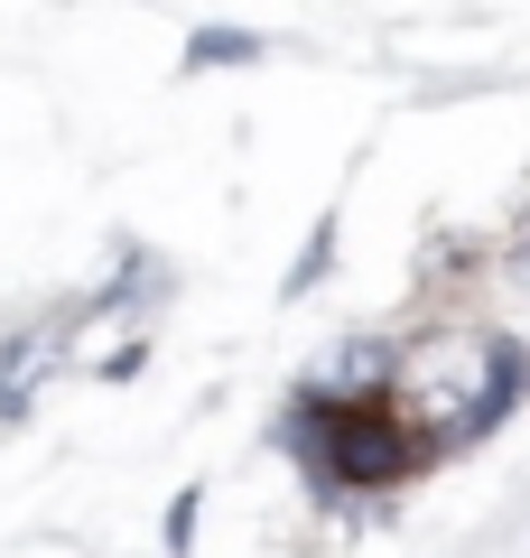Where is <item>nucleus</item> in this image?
I'll return each instance as SVG.
<instances>
[{"label": "nucleus", "instance_id": "1", "mask_svg": "<svg viewBox=\"0 0 530 558\" xmlns=\"http://www.w3.org/2000/svg\"><path fill=\"white\" fill-rule=\"evenodd\" d=\"M410 381H419V391H410L419 438H429V457H447V447H474L493 418L521 400L530 354L503 344V336H437V344H419Z\"/></svg>", "mask_w": 530, "mask_h": 558}, {"label": "nucleus", "instance_id": "2", "mask_svg": "<svg viewBox=\"0 0 530 558\" xmlns=\"http://www.w3.org/2000/svg\"><path fill=\"white\" fill-rule=\"evenodd\" d=\"M65 344V317H47V326H28L10 354H0V418H20L28 410V391H38V373H47V354Z\"/></svg>", "mask_w": 530, "mask_h": 558}, {"label": "nucleus", "instance_id": "3", "mask_svg": "<svg viewBox=\"0 0 530 558\" xmlns=\"http://www.w3.org/2000/svg\"><path fill=\"white\" fill-rule=\"evenodd\" d=\"M252 57H261L252 28H196L186 38V75H205V65H252Z\"/></svg>", "mask_w": 530, "mask_h": 558}]
</instances>
